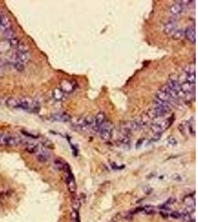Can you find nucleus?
I'll use <instances>...</instances> for the list:
<instances>
[{"mask_svg": "<svg viewBox=\"0 0 198 222\" xmlns=\"http://www.w3.org/2000/svg\"><path fill=\"white\" fill-rule=\"evenodd\" d=\"M185 73H195V63H191L184 68Z\"/></svg>", "mask_w": 198, "mask_h": 222, "instance_id": "21", "label": "nucleus"}, {"mask_svg": "<svg viewBox=\"0 0 198 222\" xmlns=\"http://www.w3.org/2000/svg\"><path fill=\"white\" fill-rule=\"evenodd\" d=\"M22 132L23 134H24V135H26V136H28L30 138H33V139H36V138H38V136H39L38 135H35V134L31 133V132H30L26 131V130H22Z\"/></svg>", "mask_w": 198, "mask_h": 222, "instance_id": "28", "label": "nucleus"}, {"mask_svg": "<svg viewBox=\"0 0 198 222\" xmlns=\"http://www.w3.org/2000/svg\"><path fill=\"white\" fill-rule=\"evenodd\" d=\"M177 28V22L176 19L170 18L165 22L164 27H163V30L165 34L172 35L173 32Z\"/></svg>", "mask_w": 198, "mask_h": 222, "instance_id": "8", "label": "nucleus"}, {"mask_svg": "<svg viewBox=\"0 0 198 222\" xmlns=\"http://www.w3.org/2000/svg\"><path fill=\"white\" fill-rule=\"evenodd\" d=\"M184 203L188 206H190V207H192V205H195V197H194V194L193 196L191 194L187 196L186 197H185Z\"/></svg>", "mask_w": 198, "mask_h": 222, "instance_id": "18", "label": "nucleus"}, {"mask_svg": "<svg viewBox=\"0 0 198 222\" xmlns=\"http://www.w3.org/2000/svg\"><path fill=\"white\" fill-rule=\"evenodd\" d=\"M167 142H168V144H169V145L172 147L176 146L177 144V139L173 136H169L168 138V139H167Z\"/></svg>", "mask_w": 198, "mask_h": 222, "instance_id": "25", "label": "nucleus"}, {"mask_svg": "<svg viewBox=\"0 0 198 222\" xmlns=\"http://www.w3.org/2000/svg\"><path fill=\"white\" fill-rule=\"evenodd\" d=\"M143 210H144V212H145V213L148 214V215H152V214H154V212H155V210H154V209L152 207H145V208L143 209Z\"/></svg>", "mask_w": 198, "mask_h": 222, "instance_id": "27", "label": "nucleus"}, {"mask_svg": "<svg viewBox=\"0 0 198 222\" xmlns=\"http://www.w3.org/2000/svg\"><path fill=\"white\" fill-rule=\"evenodd\" d=\"M187 124V130H188L189 133L192 135L193 134L194 136H195V121H194V119L192 120V121H186Z\"/></svg>", "mask_w": 198, "mask_h": 222, "instance_id": "17", "label": "nucleus"}, {"mask_svg": "<svg viewBox=\"0 0 198 222\" xmlns=\"http://www.w3.org/2000/svg\"><path fill=\"white\" fill-rule=\"evenodd\" d=\"M25 148L30 153H36L39 151V145L34 142H26L25 144Z\"/></svg>", "mask_w": 198, "mask_h": 222, "instance_id": "13", "label": "nucleus"}, {"mask_svg": "<svg viewBox=\"0 0 198 222\" xmlns=\"http://www.w3.org/2000/svg\"><path fill=\"white\" fill-rule=\"evenodd\" d=\"M170 216L172 218H174V219H177V218H180L181 214L179 212H177V211H174V212H172V213L170 214Z\"/></svg>", "mask_w": 198, "mask_h": 222, "instance_id": "29", "label": "nucleus"}, {"mask_svg": "<svg viewBox=\"0 0 198 222\" xmlns=\"http://www.w3.org/2000/svg\"><path fill=\"white\" fill-rule=\"evenodd\" d=\"M185 5H183V1L179 2L174 3L169 8V12L174 16L180 15L183 13L185 9Z\"/></svg>", "mask_w": 198, "mask_h": 222, "instance_id": "10", "label": "nucleus"}, {"mask_svg": "<svg viewBox=\"0 0 198 222\" xmlns=\"http://www.w3.org/2000/svg\"><path fill=\"white\" fill-rule=\"evenodd\" d=\"M14 67H15V68L17 69V71H23V70L25 69V64H22L19 62H17V61H15V62H14Z\"/></svg>", "mask_w": 198, "mask_h": 222, "instance_id": "26", "label": "nucleus"}, {"mask_svg": "<svg viewBox=\"0 0 198 222\" xmlns=\"http://www.w3.org/2000/svg\"><path fill=\"white\" fill-rule=\"evenodd\" d=\"M30 58V55L28 50L26 51H17L15 53V61L20 63L26 64Z\"/></svg>", "mask_w": 198, "mask_h": 222, "instance_id": "9", "label": "nucleus"}, {"mask_svg": "<svg viewBox=\"0 0 198 222\" xmlns=\"http://www.w3.org/2000/svg\"><path fill=\"white\" fill-rule=\"evenodd\" d=\"M52 96H53V98H54L56 101H61V100L63 99L65 94L59 87V88H55L54 90H53Z\"/></svg>", "mask_w": 198, "mask_h": 222, "instance_id": "16", "label": "nucleus"}, {"mask_svg": "<svg viewBox=\"0 0 198 222\" xmlns=\"http://www.w3.org/2000/svg\"><path fill=\"white\" fill-rule=\"evenodd\" d=\"M2 73H3V68H2V66H0V76H1Z\"/></svg>", "mask_w": 198, "mask_h": 222, "instance_id": "31", "label": "nucleus"}, {"mask_svg": "<svg viewBox=\"0 0 198 222\" xmlns=\"http://www.w3.org/2000/svg\"><path fill=\"white\" fill-rule=\"evenodd\" d=\"M165 85L168 87L169 90L172 91L173 95L176 98L180 95V82L177 78L174 76L170 77Z\"/></svg>", "mask_w": 198, "mask_h": 222, "instance_id": "5", "label": "nucleus"}, {"mask_svg": "<svg viewBox=\"0 0 198 222\" xmlns=\"http://www.w3.org/2000/svg\"><path fill=\"white\" fill-rule=\"evenodd\" d=\"M8 41H9V43H10V45L11 46V47L16 48V49H17V48H18V46H19L21 43L20 41H19V39L17 38V37H14V38L10 39V40H8Z\"/></svg>", "mask_w": 198, "mask_h": 222, "instance_id": "23", "label": "nucleus"}, {"mask_svg": "<svg viewBox=\"0 0 198 222\" xmlns=\"http://www.w3.org/2000/svg\"><path fill=\"white\" fill-rule=\"evenodd\" d=\"M1 20H2V16L0 15V23H1Z\"/></svg>", "mask_w": 198, "mask_h": 222, "instance_id": "32", "label": "nucleus"}, {"mask_svg": "<svg viewBox=\"0 0 198 222\" xmlns=\"http://www.w3.org/2000/svg\"><path fill=\"white\" fill-rule=\"evenodd\" d=\"M51 119L53 121H62V122H68L71 120V116L65 113H57L51 115Z\"/></svg>", "mask_w": 198, "mask_h": 222, "instance_id": "12", "label": "nucleus"}, {"mask_svg": "<svg viewBox=\"0 0 198 222\" xmlns=\"http://www.w3.org/2000/svg\"><path fill=\"white\" fill-rule=\"evenodd\" d=\"M155 98L156 101L169 104H171L173 100L176 98L173 95L172 91L169 90L168 87L165 85L160 87L159 90L156 91Z\"/></svg>", "mask_w": 198, "mask_h": 222, "instance_id": "2", "label": "nucleus"}, {"mask_svg": "<svg viewBox=\"0 0 198 222\" xmlns=\"http://www.w3.org/2000/svg\"><path fill=\"white\" fill-rule=\"evenodd\" d=\"M22 141L19 137L0 133V144L1 145L9 147L17 146L20 144Z\"/></svg>", "mask_w": 198, "mask_h": 222, "instance_id": "4", "label": "nucleus"}, {"mask_svg": "<svg viewBox=\"0 0 198 222\" xmlns=\"http://www.w3.org/2000/svg\"><path fill=\"white\" fill-rule=\"evenodd\" d=\"M77 83L74 81H70V80L64 79L61 82L60 87L59 88L62 90V92L65 94H71L77 88Z\"/></svg>", "mask_w": 198, "mask_h": 222, "instance_id": "6", "label": "nucleus"}, {"mask_svg": "<svg viewBox=\"0 0 198 222\" xmlns=\"http://www.w3.org/2000/svg\"><path fill=\"white\" fill-rule=\"evenodd\" d=\"M106 121V117L105 113H97L95 117H93V124L92 128L96 132H98L100 128Z\"/></svg>", "mask_w": 198, "mask_h": 222, "instance_id": "7", "label": "nucleus"}, {"mask_svg": "<svg viewBox=\"0 0 198 222\" xmlns=\"http://www.w3.org/2000/svg\"><path fill=\"white\" fill-rule=\"evenodd\" d=\"M71 220L72 222H80L79 213L77 209H73L71 212Z\"/></svg>", "mask_w": 198, "mask_h": 222, "instance_id": "24", "label": "nucleus"}, {"mask_svg": "<svg viewBox=\"0 0 198 222\" xmlns=\"http://www.w3.org/2000/svg\"><path fill=\"white\" fill-rule=\"evenodd\" d=\"M154 120L155 121H153L151 124V130L155 135H161L167 129L170 128L174 121V116H170L167 118H165L164 116Z\"/></svg>", "mask_w": 198, "mask_h": 222, "instance_id": "1", "label": "nucleus"}, {"mask_svg": "<svg viewBox=\"0 0 198 222\" xmlns=\"http://www.w3.org/2000/svg\"><path fill=\"white\" fill-rule=\"evenodd\" d=\"M113 130H114L113 124L109 121H105V122L102 125L97 133H99L100 139L102 141H106L111 139V136H112Z\"/></svg>", "mask_w": 198, "mask_h": 222, "instance_id": "3", "label": "nucleus"}, {"mask_svg": "<svg viewBox=\"0 0 198 222\" xmlns=\"http://www.w3.org/2000/svg\"><path fill=\"white\" fill-rule=\"evenodd\" d=\"M11 28V23H10L9 18L2 16V20L1 23H0V29L4 31V30L9 29V28Z\"/></svg>", "mask_w": 198, "mask_h": 222, "instance_id": "14", "label": "nucleus"}, {"mask_svg": "<svg viewBox=\"0 0 198 222\" xmlns=\"http://www.w3.org/2000/svg\"><path fill=\"white\" fill-rule=\"evenodd\" d=\"M3 35H4L5 38L8 39V40H10V39L14 38V37H16L15 33H14V30L12 29L11 28H9V29H7V30H4Z\"/></svg>", "mask_w": 198, "mask_h": 222, "instance_id": "19", "label": "nucleus"}, {"mask_svg": "<svg viewBox=\"0 0 198 222\" xmlns=\"http://www.w3.org/2000/svg\"><path fill=\"white\" fill-rule=\"evenodd\" d=\"M37 159L40 162H46L49 159V155L46 152H41L37 155Z\"/></svg>", "mask_w": 198, "mask_h": 222, "instance_id": "20", "label": "nucleus"}, {"mask_svg": "<svg viewBox=\"0 0 198 222\" xmlns=\"http://www.w3.org/2000/svg\"><path fill=\"white\" fill-rule=\"evenodd\" d=\"M172 178L174 180L177 181V182H181V180H182L180 175H178V174H174V175H172Z\"/></svg>", "mask_w": 198, "mask_h": 222, "instance_id": "30", "label": "nucleus"}, {"mask_svg": "<svg viewBox=\"0 0 198 222\" xmlns=\"http://www.w3.org/2000/svg\"><path fill=\"white\" fill-rule=\"evenodd\" d=\"M173 39L175 40H180L185 36V30L183 28H177L172 34Z\"/></svg>", "mask_w": 198, "mask_h": 222, "instance_id": "15", "label": "nucleus"}, {"mask_svg": "<svg viewBox=\"0 0 198 222\" xmlns=\"http://www.w3.org/2000/svg\"><path fill=\"white\" fill-rule=\"evenodd\" d=\"M6 104L7 105H8V106L14 107V108H17L18 99L14 98H9L6 101Z\"/></svg>", "mask_w": 198, "mask_h": 222, "instance_id": "22", "label": "nucleus"}, {"mask_svg": "<svg viewBox=\"0 0 198 222\" xmlns=\"http://www.w3.org/2000/svg\"><path fill=\"white\" fill-rule=\"evenodd\" d=\"M185 36L189 42L195 44L196 43V30L194 26H188L185 30Z\"/></svg>", "mask_w": 198, "mask_h": 222, "instance_id": "11", "label": "nucleus"}]
</instances>
